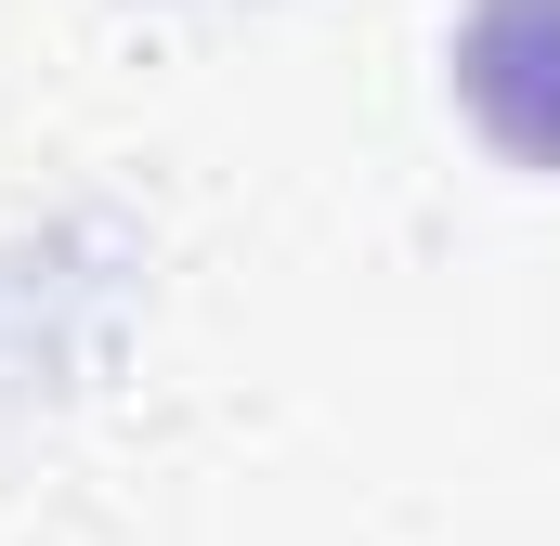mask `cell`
Returning <instances> with one entry per match:
<instances>
[{"instance_id":"6da1fadb","label":"cell","mask_w":560,"mask_h":546,"mask_svg":"<svg viewBox=\"0 0 560 546\" xmlns=\"http://www.w3.org/2000/svg\"><path fill=\"white\" fill-rule=\"evenodd\" d=\"M443 66H456L469 131L509 169H548L560 182V0H469L456 39H443Z\"/></svg>"}]
</instances>
